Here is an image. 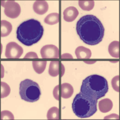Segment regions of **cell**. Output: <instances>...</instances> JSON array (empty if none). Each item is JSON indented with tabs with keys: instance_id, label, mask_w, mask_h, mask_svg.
Returning <instances> with one entry per match:
<instances>
[{
	"instance_id": "obj_21",
	"label": "cell",
	"mask_w": 120,
	"mask_h": 120,
	"mask_svg": "<svg viewBox=\"0 0 120 120\" xmlns=\"http://www.w3.org/2000/svg\"><path fill=\"white\" fill-rule=\"evenodd\" d=\"M10 93V87L5 82H1V98H5L8 96Z\"/></svg>"
},
{
	"instance_id": "obj_10",
	"label": "cell",
	"mask_w": 120,
	"mask_h": 120,
	"mask_svg": "<svg viewBox=\"0 0 120 120\" xmlns=\"http://www.w3.org/2000/svg\"><path fill=\"white\" fill-rule=\"evenodd\" d=\"M79 15V11L76 7H69L64 10L63 12L64 19L67 22H72L76 19Z\"/></svg>"
},
{
	"instance_id": "obj_20",
	"label": "cell",
	"mask_w": 120,
	"mask_h": 120,
	"mask_svg": "<svg viewBox=\"0 0 120 120\" xmlns=\"http://www.w3.org/2000/svg\"><path fill=\"white\" fill-rule=\"evenodd\" d=\"M79 6L83 10L90 11L94 7V1H79Z\"/></svg>"
},
{
	"instance_id": "obj_11",
	"label": "cell",
	"mask_w": 120,
	"mask_h": 120,
	"mask_svg": "<svg viewBox=\"0 0 120 120\" xmlns=\"http://www.w3.org/2000/svg\"><path fill=\"white\" fill-rule=\"evenodd\" d=\"M49 5L46 1H36L33 4L34 11L38 15H44L48 12Z\"/></svg>"
},
{
	"instance_id": "obj_19",
	"label": "cell",
	"mask_w": 120,
	"mask_h": 120,
	"mask_svg": "<svg viewBox=\"0 0 120 120\" xmlns=\"http://www.w3.org/2000/svg\"><path fill=\"white\" fill-rule=\"evenodd\" d=\"M48 120H59L60 119V111L56 107H52L49 109L47 113Z\"/></svg>"
},
{
	"instance_id": "obj_4",
	"label": "cell",
	"mask_w": 120,
	"mask_h": 120,
	"mask_svg": "<svg viewBox=\"0 0 120 120\" xmlns=\"http://www.w3.org/2000/svg\"><path fill=\"white\" fill-rule=\"evenodd\" d=\"M97 100L80 92L75 96L72 103V110L81 118L91 117L97 111Z\"/></svg>"
},
{
	"instance_id": "obj_9",
	"label": "cell",
	"mask_w": 120,
	"mask_h": 120,
	"mask_svg": "<svg viewBox=\"0 0 120 120\" xmlns=\"http://www.w3.org/2000/svg\"><path fill=\"white\" fill-rule=\"evenodd\" d=\"M65 72V68L63 64L58 61H52L50 63L49 68V74L52 77L58 75L63 76Z\"/></svg>"
},
{
	"instance_id": "obj_6",
	"label": "cell",
	"mask_w": 120,
	"mask_h": 120,
	"mask_svg": "<svg viewBox=\"0 0 120 120\" xmlns=\"http://www.w3.org/2000/svg\"><path fill=\"white\" fill-rule=\"evenodd\" d=\"M1 6L4 7V13L8 18H16L21 14V6L15 1H2Z\"/></svg>"
},
{
	"instance_id": "obj_7",
	"label": "cell",
	"mask_w": 120,
	"mask_h": 120,
	"mask_svg": "<svg viewBox=\"0 0 120 120\" xmlns=\"http://www.w3.org/2000/svg\"><path fill=\"white\" fill-rule=\"evenodd\" d=\"M23 48L15 42H11L6 45L5 56L7 59H19L23 54Z\"/></svg>"
},
{
	"instance_id": "obj_12",
	"label": "cell",
	"mask_w": 120,
	"mask_h": 120,
	"mask_svg": "<svg viewBox=\"0 0 120 120\" xmlns=\"http://www.w3.org/2000/svg\"><path fill=\"white\" fill-rule=\"evenodd\" d=\"M60 95L62 98L67 99L70 98L73 94V87L69 83H63L60 85Z\"/></svg>"
},
{
	"instance_id": "obj_14",
	"label": "cell",
	"mask_w": 120,
	"mask_h": 120,
	"mask_svg": "<svg viewBox=\"0 0 120 120\" xmlns=\"http://www.w3.org/2000/svg\"><path fill=\"white\" fill-rule=\"evenodd\" d=\"M12 31V25L7 21L2 20L0 23V37H6Z\"/></svg>"
},
{
	"instance_id": "obj_5",
	"label": "cell",
	"mask_w": 120,
	"mask_h": 120,
	"mask_svg": "<svg viewBox=\"0 0 120 120\" xmlns=\"http://www.w3.org/2000/svg\"><path fill=\"white\" fill-rule=\"evenodd\" d=\"M19 94L23 100L33 103L38 101L41 95L39 85L30 79L22 81L19 85Z\"/></svg>"
},
{
	"instance_id": "obj_3",
	"label": "cell",
	"mask_w": 120,
	"mask_h": 120,
	"mask_svg": "<svg viewBox=\"0 0 120 120\" xmlns=\"http://www.w3.org/2000/svg\"><path fill=\"white\" fill-rule=\"evenodd\" d=\"M107 80L99 75H91L85 79L82 83L81 92L95 100L103 97L108 92Z\"/></svg>"
},
{
	"instance_id": "obj_13",
	"label": "cell",
	"mask_w": 120,
	"mask_h": 120,
	"mask_svg": "<svg viewBox=\"0 0 120 120\" xmlns=\"http://www.w3.org/2000/svg\"><path fill=\"white\" fill-rule=\"evenodd\" d=\"M75 54L78 59H86L91 57V51L88 48L82 46H78L75 50Z\"/></svg>"
},
{
	"instance_id": "obj_8",
	"label": "cell",
	"mask_w": 120,
	"mask_h": 120,
	"mask_svg": "<svg viewBox=\"0 0 120 120\" xmlns=\"http://www.w3.org/2000/svg\"><path fill=\"white\" fill-rule=\"evenodd\" d=\"M40 54L43 59H58L59 49L55 45H45L40 50Z\"/></svg>"
},
{
	"instance_id": "obj_25",
	"label": "cell",
	"mask_w": 120,
	"mask_h": 120,
	"mask_svg": "<svg viewBox=\"0 0 120 120\" xmlns=\"http://www.w3.org/2000/svg\"><path fill=\"white\" fill-rule=\"evenodd\" d=\"M24 59H38V56L37 54L34 52H29L25 55Z\"/></svg>"
},
{
	"instance_id": "obj_26",
	"label": "cell",
	"mask_w": 120,
	"mask_h": 120,
	"mask_svg": "<svg viewBox=\"0 0 120 120\" xmlns=\"http://www.w3.org/2000/svg\"><path fill=\"white\" fill-rule=\"evenodd\" d=\"M118 118H119L118 115L116 114L109 115H108V116H105V117L104 118L105 120H106V119H118Z\"/></svg>"
},
{
	"instance_id": "obj_27",
	"label": "cell",
	"mask_w": 120,
	"mask_h": 120,
	"mask_svg": "<svg viewBox=\"0 0 120 120\" xmlns=\"http://www.w3.org/2000/svg\"><path fill=\"white\" fill-rule=\"evenodd\" d=\"M61 58L62 59H73V57L70 54L64 53L62 54Z\"/></svg>"
},
{
	"instance_id": "obj_23",
	"label": "cell",
	"mask_w": 120,
	"mask_h": 120,
	"mask_svg": "<svg viewBox=\"0 0 120 120\" xmlns=\"http://www.w3.org/2000/svg\"><path fill=\"white\" fill-rule=\"evenodd\" d=\"M112 86L113 89L115 91L119 92V75H116L115 77L112 79Z\"/></svg>"
},
{
	"instance_id": "obj_16",
	"label": "cell",
	"mask_w": 120,
	"mask_h": 120,
	"mask_svg": "<svg viewBox=\"0 0 120 120\" xmlns=\"http://www.w3.org/2000/svg\"><path fill=\"white\" fill-rule=\"evenodd\" d=\"M109 54L114 58H119V42L115 41L109 44L108 47Z\"/></svg>"
},
{
	"instance_id": "obj_17",
	"label": "cell",
	"mask_w": 120,
	"mask_h": 120,
	"mask_svg": "<svg viewBox=\"0 0 120 120\" xmlns=\"http://www.w3.org/2000/svg\"><path fill=\"white\" fill-rule=\"evenodd\" d=\"M46 61H34L33 62V66L34 70L37 74H40L45 71L46 67Z\"/></svg>"
},
{
	"instance_id": "obj_15",
	"label": "cell",
	"mask_w": 120,
	"mask_h": 120,
	"mask_svg": "<svg viewBox=\"0 0 120 120\" xmlns=\"http://www.w3.org/2000/svg\"><path fill=\"white\" fill-rule=\"evenodd\" d=\"M113 103L109 98L103 99L98 103V109L102 113H107L112 110Z\"/></svg>"
},
{
	"instance_id": "obj_24",
	"label": "cell",
	"mask_w": 120,
	"mask_h": 120,
	"mask_svg": "<svg viewBox=\"0 0 120 120\" xmlns=\"http://www.w3.org/2000/svg\"><path fill=\"white\" fill-rule=\"evenodd\" d=\"M53 95L56 100L60 99V85H57L55 87L53 91Z\"/></svg>"
},
{
	"instance_id": "obj_18",
	"label": "cell",
	"mask_w": 120,
	"mask_h": 120,
	"mask_svg": "<svg viewBox=\"0 0 120 120\" xmlns=\"http://www.w3.org/2000/svg\"><path fill=\"white\" fill-rule=\"evenodd\" d=\"M60 21V15L58 13H52L48 15L45 19V22L49 25L58 24Z\"/></svg>"
},
{
	"instance_id": "obj_22",
	"label": "cell",
	"mask_w": 120,
	"mask_h": 120,
	"mask_svg": "<svg viewBox=\"0 0 120 120\" xmlns=\"http://www.w3.org/2000/svg\"><path fill=\"white\" fill-rule=\"evenodd\" d=\"M2 120H14V116L11 112L8 111H4L1 112Z\"/></svg>"
},
{
	"instance_id": "obj_1",
	"label": "cell",
	"mask_w": 120,
	"mask_h": 120,
	"mask_svg": "<svg viewBox=\"0 0 120 120\" xmlns=\"http://www.w3.org/2000/svg\"><path fill=\"white\" fill-rule=\"evenodd\" d=\"M76 32L85 44L96 45L102 41L105 28L97 17L87 15L80 18L77 22Z\"/></svg>"
},
{
	"instance_id": "obj_2",
	"label": "cell",
	"mask_w": 120,
	"mask_h": 120,
	"mask_svg": "<svg viewBox=\"0 0 120 120\" xmlns=\"http://www.w3.org/2000/svg\"><path fill=\"white\" fill-rule=\"evenodd\" d=\"M44 29L41 23L34 19L25 21L18 26L16 30L17 39L26 46H31L41 39Z\"/></svg>"
},
{
	"instance_id": "obj_28",
	"label": "cell",
	"mask_w": 120,
	"mask_h": 120,
	"mask_svg": "<svg viewBox=\"0 0 120 120\" xmlns=\"http://www.w3.org/2000/svg\"><path fill=\"white\" fill-rule=\"evenodd\" d=\"M85 63H95V62H85Z\"/></svg>"
}]
</instances>
